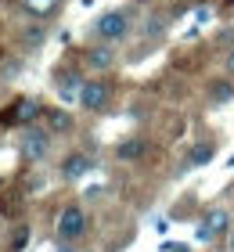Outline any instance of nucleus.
<instances>
[{"mask_svg":"<svg viewBox=\"0 0 234 252\" xmlns=\"http://www.w3.org/2000/svg\"><path fill=\"white\" fill-rule=\"evenodd\" d=\"M83 234H87V213L79 205H65L58 213V238L62 242H79Z\"/></svg>","mask_w":234,"mask_h":252,"instance_id":"f257e3e1","label":"nucleus"},{"mask_svg":"<svg viewBox=\"0 0 234 252\" xmlns=\"http://www.w3.org/2000/svg\"><path fill=\"white\" fill-rule=\"evenodd\" d=\"M126 29H130V18H126L123 11H104V15L94 22V32H98L101 40H123Z\"/></svg>","mask_w":234,"mask_h":252,"instance_id":"f03ea898","label":"nucleus"},{"mask_svg":"<svg viewBox=\"0 0 234 252\" xmlns=\"http://www.w3.org/2000/svg\"><path fill=\"white\" fill-rule=\"evenodd\" d=\"M47 148H51V133L47 130H26L22 133V158L26 162H40L47 155Z\"/></svg>","mask_w":234,"mask_h":252,"instance_id":"7ed1b4c3","label":"nucleus"},{"mask_svg":"<svg viewBox=\"0 0 234 252\" xmlns=\"http://www.w3.org/2000/svg\"><path fill=\"white\" fill-rule=\"evenodd\" d=\"M108 97H112V90H108V83H104V79H90V83L79 87V105L90 108V112L104 108V105H108Z\"/></svg>","mask_w":234,"mask_h":252,"instance_id":"20e7f679","label":"nucleus"},{"mask_svg":"<svg viewBox=\"0 0 234 252\" xmlns=\"http://www.w3.org/2000/svg\"><path fill=\"white\" fill-rule=\"evenodd\" d=\"M40 116V105L33 97H18L15 105H11L4 116H0V123H11V126H26V123H33Z\"/></svg>","mask_w":234,"mask_h":252,"instance_id":"39448f33","label":"nucleus"},{"mask_svg":"<svg viewBox=\"0 0 234 252\" xmlns=\"http://www.w3.org/2000/svg\"><path fill=\"white\" fill-rule=\"evenodd\" d=\"M227 227H231V216H227L224 209H213V213H209V216H205V223H202V227H198V238H202V242H209V238H216V234H224V231H227Z\"/></svg>","mask_w":234,"mask_h":252,"instance_id":"423d86ee","label":"nucleus"},{"mask_svg":"<svg viewBox=\"0 0 234 252\" xmlns=\"http://www.w3.org/2000/svg\"><path fill=\"white\" fill-rule=\"evenodd\" d=\"M90 169H94V162H90L83 152H76V155H68L65 162H62V177L65 180H79V177H87Z\"/></svg>","mask_w":234,"mask_h":252,"instance_id":"0eeeda50","label":"nucleus"},{"mask_svg":"<svg viewBox=\"0 0 234 252\" xmlns=\"http://www.w3.org/2000/svg\"><path fill=\"white\" fill-rule=\"evenodd\" d=\"M115 155H119V162H140L148 155V141L144 137H130V141H123L115 148Z\"/></svg>","mask_w":234,"mask_h":252,"instance_id":"6e6552de","label":"nucleus"},{"mask_svg":"<svg viewBox=\"0 0 234 252\" xmlns=\"http://www.w3.org/2000/svg\"><path fill=\"white\" fill-rule=\"evenodd\" d=\"M87 65L98 68V72H104V68L115 65V51H112V47H90V51H87Z\"/></svg>","mask_w":234,"mask_h":252,"instance_id":"1a4fd4ad","label":"nucleus"},{"mask_svg":"<svg viewBox=\"0 0 234 252\" xmlns=\"http://www.w3.org/2000/svg\"><path fill=\"white\" fill-rule=\"evenodd\" d=\"M47 126H51V133H68L72 130V116L62 108H54V112H47Z\"/></svg>","mask_w":234,"mask_h":252,"instance_id":"9d476101","label":"nucleus"},{"mask_svg":"<svg viewBox=\"0 0 234 252\" xmlns=\"http://www.w3.org/2000/svg\"><path fill=\"white\" fill-rule=\"evenodd\" d=\"M213 155H216L213 144H195L191 155H187V162H191V166H205V162H213Z\"/></svg>","mask_w":234,"mask_h":252,"instance_id":"9b49d317","label":"nucleus"},{"mask_svg":"<svg viewBox=\"0 0 234 252\" xmlns=\"http://www.w3.org/2000/svg\"><path fill=\"white\" fill-rule=\"evenodd\" d=\"M22 4H26V11H29L33 18H47L58 7V0H22Z\"/></svg>","mask_w":234,"mask_h":252,"instance_id":"f8f14e48","label":"nucleus"},{"mask_svg":"<svg viewBox=\"0 0 234 252\" xmlns=\"http://www.w3.org/2000/svg\"><path fill=\"white\" fill-rule=\"evenodd\" d=\"M79 76H68V79H62L58 83V94H62V101H72V97H79Z\"/></svg>","mask_w":234,"mask_h":252,"instance_id":"ddd939ff","label":"nucleus"},{"mask_svg":"<svg viewBox=\"0 0 234 252\" xmlns=\"http://www.w3.org/2000/svg\"><path fill=\"white\" fill-rule=\"evenodd\" d=\"M26 242H29V227L18 223L15 234H11V242H7V249H11V252H22V249H26Z\"/></svg>","mask_w":234,"mask_h":252,"instance_id":"4468645a","label":"nucleus"},{"mask_svg":"<svg viewBox=\"0 0 234 252\" xmlns=\"http://www.w3.org/2000/svg\"><path fill=\"white\" fill-rule=\"evenodd\" d=\"M234 97V87L231 83H216L213 87V101H231Z\"/></svg>","mask_w":234,"mask_h":252,"instance_id":"2eb2a0df","label":"nucleus"},{"mask_svg":"<svg viewBox=\"0 0 234 252\" xmlns=\"http://www.w3.org/2000/svg\"><path fill=\"white\" fill-rule=\"evenodd\" d=\"M162 252H191V249L180 245V242H166V245H162Z\"/></svg>","mask_w":234,"mask_h":252,"instance_id":"dca6fc26","label":"nucleus"},{"mask_svg":"<svg viewBox=\"0 0 234 252\" xmlns=\"http://www.w3.org/2000/svg\"><path fill=\"white\" fill-rule=\"evenodd\" d=\"M227 68H231V72H234V54H227Z\"/></svg>","mask_w":234,"mask_h":252,"instance_id":"f3484780","label":"nucleus"},{"mask_svg":"<svg viewBox=\"0 0 234 252\" xmlns=\"http://www.w3.org/2000/svg\"><path fill=\"white\" fill-rule=\"evenodd\" d=\"M62 252H72V249H68V242H65V249H62Z\"/></svg>","mask_w":234,"mask_h":252,"instance_id":"a211bd4d","label":"nucleus"},{"mask_svg":"<svg viewBox=\"0 0 234 252\" xmlns=\"http://www.w3.org/2000/svg\"><path fill=\"white\" fill-rule=\"evenodd\" d=\"M231 252H234V238H231Z\"/></svg>","mask_w":234,"mask_h":252,"instance_id":"6ab92c4d","label":"nucleus"}]
</instances>
